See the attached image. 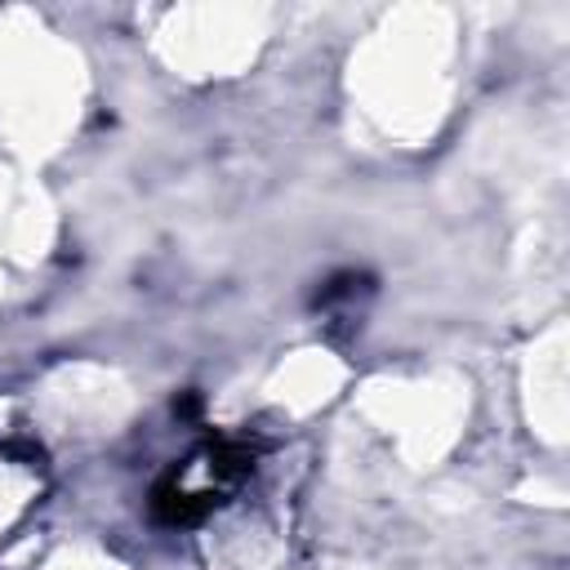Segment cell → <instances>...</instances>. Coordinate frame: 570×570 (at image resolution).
Returning a JSON list of instances; mask_svg holds the SVG:
<instances>
[{
	"mask_svg": "<svg viewBox=\"0 0 570 570\" xmlns=\"http://www.w3.org/2000/svg\"><path fill=\"white\" fill-rule=\"evenodd\" d=\"M147 508H151V521H160V525H169V530H187V525H200V521L209 517L214 499L183 490V472L169 468V472L151 485V503H147Z\"/></svg>",
	"mask_w": 570,
	"mask_h": 570,
	"instance_id": "6da1fadb",
	"label": "cell"
},
{
	"mask_svg": "<svg viewBox=\"0 0 570 570\" xmlns=\"http://www.w3.org/2000/svg\"><path fill=\"white\" fill-rule=\"evenodd\" d=\"M174 414H178V419H196V414H200V396H196V392L174 396Z\"/></svg>",
	"mask_w": 570,
	"mask_h": 570,
	"instance_id": "7a4b0ae2",
	"label": "cell"
}]
</instances>
